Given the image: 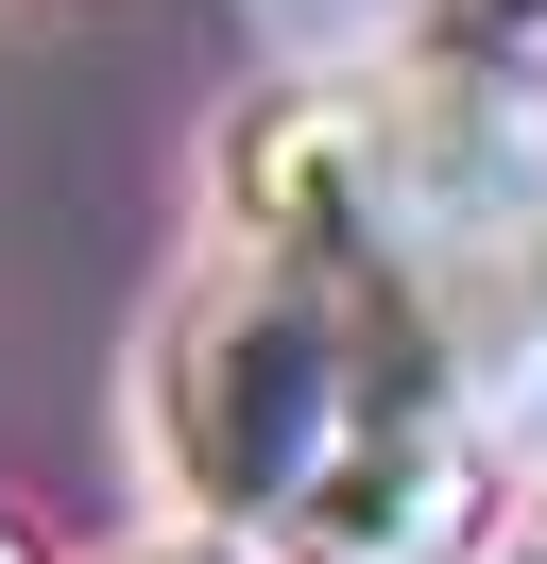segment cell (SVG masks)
Returning a JSON list of instances; mask_svg holds the SVG:
<instances>
[{
	"mask_svg": "<svg viewBox=\"0 0 547 564\" xmlns=\"http://www.w3.org/2000/svg\"><path fill=\"white\" fill-rule=\"evenodd\" d=\"M444 393V343L410 291H342L291 274V257H239L189 325H171V479L205 496L223 530H274L376 411ZM462 411V393H444Z\"/></svg>",
	"mask_w": 547,
	"mask_h": 564,
	"instance_id": "obj_1",
	"label": "cell"
},
{
	"mask_svg": "<svg viewBox=\"0 0 547 564\" xmlns=\"http://www.w3.org/2000/svg\"><path fill=\"white\" fill-rule=\"evenodd\" d=\"M479 513H496L479 427L444 411V393H410V411H376L360 445H342L325 479L274 513V547H291V564H462Z\"/></svg>",
	"mask_w": 547,
	"mask_h": 564,
	"instance_id": "obj_2",
	"label": "cell"
},
{
	"mask_svg": "<svg viewBox=\"0 0 547 564\" xmlns=\"http://www.w3.org/2000/svg\"><path fill=\"white\" fill-rule=\"evenodd\" d=\"M410 69L444 104H530L547 86V0H410Z\"/></svg>",
	"mask_w": 547,
	"mask_h": 564,
	"instance_id": "obj_3",
	"label": "cell"
},
{
	"mask_svg": "<svg viewBox=\"0 0 547 564\" xmlns=\"http://www.w3.org/2000/svg\"><path fill=\"white\" fill-rule=\"evenodd\" d=\"M137 564H239V547H137Z\"/></svg>",
	"mask_w": 547,
	"mask_h": 564,
	"instance_id": "obj_4",
	"label": "cell"
},
{
	"mask_svg": "<svg viewBox=\"0 0 547 564\" xmlns=\"http://www.w3.org/2000/svg\"><path fill=\"white\" fill-rule=\"evenodd\" d=\"M0 564H34V547H18V530H0Z\"/></svg>",
	"mask_w": 547,
	"mask_h": 564,
	"instance_id": "obj_5",
	"label": "cell"
}]
</instances>
